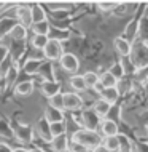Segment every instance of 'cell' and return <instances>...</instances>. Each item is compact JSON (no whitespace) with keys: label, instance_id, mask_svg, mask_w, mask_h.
<instances>
[{"label":"cell","instance_id":"34","mask_svg":"<svg viewBox=\"0 0 148 152\" xmlns=\"http://www.w3.org/2000/svg\"><path fill=\"white\" fill-rule=\"evenodd\" d=\"M48 106H51V107H54V109H59V110H64L62 109V93L54 94L53 98H49V99H48Z\"/></svg>","mask_w":148,"mask_h":152},{"label":"cell","instance_id":"3","mask_svg":"<svg viewBox=\"0 0 148 152\" xmlns=\"http://www.w3.org/2000/svg\"><path fill=\"white\" fill-rule=\"evenodd\" d=\"M100 122H102V118L99 117L91 107H84L80 112V118L77 120V123L80 125V128H84V130H89V131H97Z\"/></svg>","mask_w":148,"mask_h":152},{"label":"cell","instance_id":"9","mask_svg":"<svg viewBox=\"0 0 148 152\" xmlns=\"http://www.w3.org/2000/svg\"><path fill=\"white\" fill-rule=\"evenodd\" d=\"M97 133L100 134V138L116 136V134H120V125H118V122H113L110 118H102Z\"/></svg>","mask_w":148,"mask_h":152},{"label":"cell","instance_id":"38","mask_svg":"<svg viewBox=\"0 0 148 152\" xmlns=\"http://www.w3.org/2000/svg\"><path fill=\"white\" fill-rule=\"evenodd\" d=\"M13 147L10 146V142H0V152H11Z\"/></svg>","mask_w":148,"mask_h":152},{"label":"cell","instance_id":"15","mask_svg":"<svg viewBox=\"0 0 148 152\" xmlns=\"http://www.w3.org/2000/svg\"><path fill=\"white\" fill-rule=\"evenodd\" d=\"M99 98H100V99H104L105 102H108L110 106H115V104H118V101H120L121 93L118 91L116 87H113V88H104L100 93H99Z\"/></svg>","mask_w":148,"mask_h":152},{"label":"cell","instance_id":"18","mask_svg":"<svg viewBox=\"0 0 148 152\" xmlns=\"http://www.w3.org/2000/svg\"><path fill=\"white\" fill-rule=\"evenodd\" d=\"M67 82H69V87L72 88V91L77 93V94H83L86 90H88V88H86V85H84L83 77L78 75V74H75V75H70Z\"/></svg>","mask_w":148,"mask_h":152},{"label":"cell","instance_id":"23","mask_svg":"<svg viewBox=\"0 0 148 152\" xmlns=\"http://www.w3.org/2000/svg\"><path fill=\"white\" fill-rule=\"evenodd\" d=\"M34 90H35L34 80H22L14 87V93L19 94V96H30L34 93Z\"/></svg>","mask_w":148,"mask_h":152},{"label":"cell","instance_id":"13","mask_svg":"<svg viewBox=\"0 0 148 152\" xmlns=\"http://www.w3.org/2000/svg\"><path fill=\"white\" fill-rule=\"evenodd\" d=\"M139 37H140V23L137 19H132L124 27V39L129 43H135L139 40Z\"/></svg>","mask_w":148,"mask_h":152},{"label":"cell","instance_id":"31","mask_svg":"<svg viewBox=\"0 0 148 152\" xmlns=\"http://www.w3.org/2000/svg\"><path fill=\"white\" fill-rule=\"evenodd\" d=\"M108 72L112 74L116 80H121V79L126 77V72H124V67H123L121 61H115V63H112V66L108 67Z\"/></svg>","mask_w":148,"mask_h":152},{"label":"cell","instance_id":"24","mask_svg":"<svg viewBox=\"0 0 148 152\" xmlns=\"http://www.w3.org/2000/svg\"><path fill=\"white\" fill-rule=\"evenodd\" d=\"M8 39L13 40V42H26L27 39V29L26 27H22L21 24L16 23L13 26V29L10 31V34H8Z\"/></svg>","mask_w":148,"mask_h":152},{"label":"cell","instance_id":"16","mask_svg":"<svg viewBox=\"0 0 148 152\" xmlns=\"http://www.w3.org/2000/svg\"><path fill=\"white\" fill-rule=\"evenodd\" d=\"M10 40V39H8ZM8 55H11L13 61H19L22 55H26V42H8Z\"/></svg>","mask_w":148,"mask_h":152},{"label":"cell","instance_id":"7","mask_svg":"<svg viewBox=\"0 0 148 152\" xmlns=\"http://www.w3.org/2000/svg\"><path fill=\"white\" fill-rule=\"evenodd\" d=\"M83 99H81L80 94L73 93V91H67L62 93V109L67 112H75V110L83 107Z\"/></svg>","mask_w":148,"mask_h":152},{"label":"cell","instance_id":"40","mask_svg":"<svg viewBox=\"0 0 148 152\" xmlns=\"http://www.w3.org/2000/svg\"><path fill=\"white\" fill-rule=\"evenodd\" d=\"M29 152H43V151L40 149V147H32V149L29 151Z\"/></svg>","mask_w":148,"mask_h":152},{"label":"cell","instance_id":"33","mask_svg":"<svg viewBox=\"0 0 148 152\" xmlns=\"http://www.w3.org/2000/svg\"><path fill=\"white\" fill-rule=\"evenodd\" d=\"M0 136L8 139V141H10V138H13V130H11V126L3 120H0Z\"/></svg>","mask_w":148,"mask_h":152},{"label":"cell","instance_id":"35","mask_svg":"<svg viewBox=\"0 0 148 152\" xmlns=\"http://www.w3.org/2000/svg\"><path fill=\"white\" fill-rule=\"evenodd\" d=\"M118 2H99L97 7L100 11H104V13H110V11L115 10V7H116Z\"/></svg>","mask_w":148,"mask_h":152},{"label":"cell","instance_id":"5","mask_svg":"<svg viewBox=\"0 0 148 152\" xmlns=\"http://www.w3.org/2000/svg\"><path fill=\"white\" fill-rule=\"evenodd\" d=\"M13 136L18 139L21 144H30L34 141V128L27 123H21V122H16L13 126Z\"/></svg>","mask_w":148,"mask_h":152},{"label":"cell","instance_id":"37","mask_svg":"<svg viewBox=\"0 0 148 152\" xmlns=\"http://www.w3.org/2000/svg\"><path fill=\"white\" fill-rule=\"evenodd\" d=\"M69 152H91V151L86 149L84 146L78 144V142H72V141H70V146H69Z\"/></svg>","mask_w":148,"mask_h":152},{"label":"cell","instance_id":"29","mask_svg":"<svg viewBox=\"0 0 148 152\" xmlns=\"http://www.w3.org/2000/svg\"><path fill=\"white\" fill-rule=\"evenodd\" d=\"M81 77H83L84 85H86L88 90H92L99 83V72L97 71H86Z\"/></svg>","mask_w":148,"mask_h":152},{"label":"cell","instance_id":"27","mask_svg":"<svg viewBox=\"0 0 148 152\" xmlns=\"http://www.w3.org/2000/svg\"><path fill=\"white\" fill-rule=\"evenodd\" d=\"M102 146L108 152H120V138L116 136H107L102 138Z\"/></svg>","mask_w":148,"mask_h":152},{"label":"cell","instance_id":"28","mask_svg":"<svg viewBox=\"0 0 148 152\" xmlns=\"http://www.w3.org/2000/svg\"><path fill=\"white\" fill-rule=\"evenodd\" d=\"M99 83H100L104 88H113V87H116V85H118V80L115 79L108 71H105V72L99 74Z\"/></svg>","mask_w":148,"mask_h":152},{"label":"cell","instance_id":"36","mask_svg":"<svg viewBox=\"0 0 148 152\" xmlns=\"http://www.w3.org/2000/svg\"><path fill=\"white\" fill-rule=\"evenodd\" d=\"M8 58V43L0 42V66L3 64V61Z\"/></svg>","mask_w":148,"mask_h":152},{"label":"cell","instance_id":"8","mask_svg":"<svg viewBox=\"0 0 148 152\" xmlns=\"http://www.w3.org/2000/svg\"><path fill=\"white\" fill-rule=\"evenodd\" d=\"M14 19L18 24H21L26 29H30L32 26V18H30V7L26 3L14 5Z\"/></svg>","mask_w":148,"mask_h":152},{"label":"cell","instance_id":"2","mask_svg":"<svg viewBox=\"0 0 148 152\" xmlns=\"http://www.w3.org/2000/svg\"><path fill=\"white\" fill-rule=\"evenodd\" d=\"M70 141L72 142H78V144L84 146L86 149H94L96 146L102 144V138L97 131H89L84 128H78L73 134H70Z\"/></svg>","mask_w":148,"mask_h":152},{"label":"cell","instance_id":"26","mask_svg":"<svg viewBox=\"0 0 148 152\" xmlns=\"http://www.w3.org/2000/svg\"><path fill=\"white\" fill-rule=\"evenodd\" d=\"M30 31H32V35H46L49 34L51 31V23L48 21H42V23H35L30 26Z\"/></svg>","mask_w":148,"mask_h":152},{"label":"cell","instance_id":"1","mask_svg":"<svg viewBox=\"0 0 148 152\" xmlns=\"http://www.w3.org/2000/svg\"><path fill=\"white\" fill-rule=\"evenodd\" d=\"M131 64L135 71H142L148 67V42L147 40H137L132 43V51L129 56Z\"/></svg>","mask_w":148,"mask_h":152},{"label":"cell","instance_id":"12","mask_svg":"<svg viewBox=\"0 0 148 152\" xmlns=\"http://www.w3.org/2000/svg\"><path fill=\"white\" fill-rule=\"evenodd\" d=\"M48 144H49L51 152H65V151H69V146H70V136L67 133L61 134V136L53 138Z\"/></svg>","mask_w":148,"mask_h":152},{"label":"cell","instance_id":"19","mask_svg":"<svg viewBox=\"0 0 148 152\" xmlns=\"http://www.w3.org/2000/svg\"><path fill=\"white\" fill-rule=\"evenodd\" d=\"M30 7V18H32V24L35 23H42L46 21V11H45V7L40 5V3H32Z\"/></svg>","mask_w":148,"mask_h":152},{"label":"cell","instance_id":"20","mask_svg":"<svg viewBox=\"0 0 148 152\" xmlns=\"http://www.w3.org/2000/svg\"><path fill=\"white\" fill-rule=\"evenodd\" d=\"M16 24V19L11 16H0V42H3V37H8L10 31Z\"/></svg>","mask_w":148,"mask_h":152},{"label":"cell","instance_id":"10","mask_svg":"<svg viewBox=\"0 0 148 152\" xmlns=\"http://www.w3.org/2000/svg\"><path fill=\"white\" fill-rule=\"evenodd\" d=\"M32 128H34V136H37L42 142H49L53 139L49 133V123L45 118H38Z\"/></svg>","mask_w":148,"mask_h":152},{"label":"cell","instance_id":"11","mask_svg":"<svg viewBox=\"0 0 148 152\" xmlns=\"http://www.w3.org/2000/svg\"><path fill=\"white\" fill-rule=\"evenodd\" d=\"M113 48H115V53L121 58H129L131 56V51H132V43H129L124 37H116L113 40Z\"/></svg>","mask_w":148,"mask_h":152},{"label":"cell","instance_id":"14","mask_svg":"<svg viewBox=\"0 0 148 152\" xmlns=\"http://www.w3.org/2000/svg\"><path fill=\"white\" fill-rule=\"evenodd\" d=\"M40 91H42L43 96H46L49 99V98H53L54 94L61 93V83L56 80H43L42 83H40Z\"/></svg>","mask_w":148,"mask_h":152},{"label":"cell","instance_id":"39","mask_svg":"<svg viewBox=\"0 0 148 152\" xmlns=\"http://www.w3.org/2000/svg\"><path fill=\"white\" fill-rule=\"evenodd\" d=\"M11 152H29V151L26 149V147H14Z\"/></svg>","mask_w":148,"mask_h":152},{"label":"cell","instance_id":"41","mask_svg":"<svg viewBox=\"0 0 148 152\" xmlns=\"http://www.w3.org/2000/svg\"><path fill=\"white\" fill-rule=\"evenodd\" d=\"M65 152H69V151H65Z\"/></svg>","mask_w":148,"mask_h":152},{"label":"cell","instance_id":"22","mask_svg":"<svg viewBox=\"0 0 148 152\" xmlns=\"http://www.w3.org/2000/svg\"><path fill=\"white\" fill-rule=\"evenodd\" d=\"M42 63H43V59L27 58L26 61H24V64H22L24 74H27V75H37L38 71H40V67H42Z\"/></svg>","mask_w":148,"mask_h":152},{"label":"cell","instance_id":"4","mask_svg":"<svg viewBox=\"0 0 148 152\" xmlns=\"http://www.w3.org/2000/svg\"><path fill=\"white\" fill-rule=\"evenodd\" d=\"M80 66L81 63L78 59V56L72 51H64L62 56L59 58V63H57V67L64 74H72V75H75L80 71Z\"/></svg>","mask_w":148,"mask_h":152},{"label":"cell","instance_id":"30","mask_svg":"<svg viewBox=\"0 0 148 152\" xmlns=\"http://www.w3.org/2000/svg\"><path fill=\"white\" fill-rule=\"evenodd\" d=\"M48 37L46 35H32L30 37V47L32 50H37V51H42L45 48V45L48 43Z\"/></svg>","mask_w":148,"mask_h":152},{"label":"cell","instance_id":"32","mask_svg":"<svg viewBox=\"0 0 148 152\" xmlns=\"http://www.w3.org/2000/svg\"><path fill=\"white\" fill-rule=\"evenodd\" d=\"M49 133H51V138H56V136H61V134H65V133H67L65 122L49 123Z\"/></svg>","mask_w":148,"mask_h":152},{"label":"cell","instance_id":"17","mask_svg":"<svg viewBox=\"0 0 148 152\" xmlns=\"http://www.w3.org/2000/svg\"><path fill=\"white\" fill-rule=\"evenodd\" d=\"M43 118L48 123L65 122V114H64V110H59V109H54V107H51V106H48L43 112Z\"/></svg>","mask_w":148,"mask_h":152},{"label":"cell","instance_id":"21","mask_svg":"<svg viewBox=\"0 0 148 152\" xmlns=\"http://www.w3.org/2000/svg\"><path fill=\"white\" fill-rule=\"evenodd\" d=\"M72 37L70 31H67V27H64V29H61V27H53L51 26V31H49L48 34V39L51 40H56V42H65V40H69Z\"/></svg>","mask_w":148,"mask_h":152},{"label":"cell","instance_id":"6","mask_svg":"<svg viewBox=\"0 0 148 152\" xmlns=\"http://www.w3.org/2000/svg\"><path fill=\"white\" fill-rule=\"evenodd\" d=\"M64 53V47L61 42H56V40H48V43L45 45V48L42 50L43 59L49 61V63H54V61H59V58Z\"/></svg>","mask_w":148,"mask_h":152},{"label":"cell","instance_id":"25","mask_svg":"<svg viewBox=\"0 0 148 152\" xmlns=\"http://www.w3.org/2000/svg\"><path fill=\"white\" fill-rule=\"evenodd\" d=\"M91 109H92L100 118H107V115H108V112H110V109H112V106H110L108 102H105L104 99H100V98H99V99H96V101L92 102Z\"/></svg>","mask_w":148,"mask_h":152}]
</instances>
